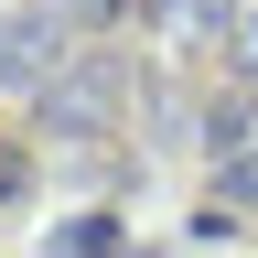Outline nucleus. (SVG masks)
I'll return each mask as SVG.
<instances>
[{
  "label": "nucleus",
  "mask_w": 258,
  "mask_h": 258,
  "mask_svg": "<svg viewBox=\"0 0 258 258\" xmlns=\"http://www.w3.org/2000/svg\"><path fill=\"white\" fill-rule=\"evenodd\" d=\"M226 205H258V151H237V161H226Z\"/></svg>",
  "instance_id": "f03ea898"
},
{
  "label": "nucleus",
  "mask_w": 258,
  "mask_h": 258,
  "mask_svg": "<svg viewBox=\"0 0 258 258\" xmlns=\"http://www.w3.org/2000/svg\"><path fill=\"white\" fill-rule=\"evenodd\" d=\"M54 118L64 129H97V118H108V76H76V86L54 97Z\"/></svg>",
  "instance_id": "f257e3e1"
},
{
  "label": "nucleus",
  "mask_w": 258,
  "mask_h": 258,
  "mask_svg": "<svg viewBox=\"0 0 258 258\" xmlns=\"http://www.w3.org/2000/svg\"><path fill=\"white\" fill-rule=\"evenodd\" d=\"M97 258H129V247H97Z\"/></svg>",
  "instance_id": "7ed1b4c3"
}]
</instances>
